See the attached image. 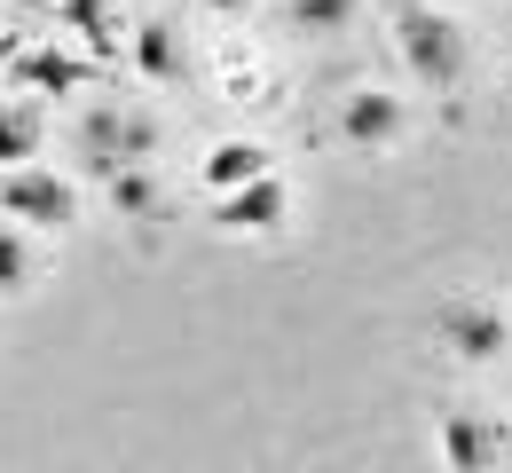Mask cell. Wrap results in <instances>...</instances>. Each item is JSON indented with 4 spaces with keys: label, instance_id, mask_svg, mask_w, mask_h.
<instances>
[{
    "label": "cell",
    "instance_id": "obj_1",
    "mask_svg": "<svg viewBox=\"0 0 512 473\" xmlns=\"http://www.w3.org/2000/svg\"><path fill=\"white\" fill-rule=\"evenodd\" d=\"M394 48H402L410 79H426L434 95H457V87H465V32H457L449 16H434L426 0H402V8H394Z\"/></svg>",
    "mask_w": 512,
    "mask_h": 473
},
{
    "label": "cell",
    "instance_id": "obj_2",
    "mask_svg": "<svg viewBox=\"0 0 512 473\" xmlns=\"http://www.w3.org/2000/svg\"><path fill=\"white\" fill-rule=\"evenodd\" d=\"M442 466L449 473H512V418L449 403L442 410Z\"/></svg>",
    "mask_w": 512,
    "mask_h": 473
},
{
    "label": "cell",
    "instance_id": "obj_3",
    "mask_svg": "<svg viewBox=\"0 0 512 473\" xmlns=\"http://www.w3.org/2000/svg\"><path fill=\"white\" fill-rule=\"evenodd\" d=\"M0 221H16V229H71L79 221V190L64 174H48V166H16V174H0Z\"/></svg>",
    "mask_w": 512,
    "mask_h": 473
},
{
    "label": "cell",
    "instance_id": "obj_4",
    "mask_svg": "<svg viewBox=\"0 0 512 473\" xmlns=\"http://www.w3.org/2000/svg\"><path fill=\"white\" fill-rule=\"evenodd\" d=\"M79 150H87V166H95V174H119V166H142V158L158 150V127H150L142 111L95 103V111L79 119Z\"/></svg>",
    "mask_w": 512,
    "mask_h": 473
},
{
    "label": "cell",
    "instance_id": "obj_5",
    "mask_svg": "<svg viewBox=\"0 0 512 473\" xmlns=\"http://www.w3.org/2000/svg\"><path fill=\"white\" fill-rule=\"evenodd\" d=\"M434 339H442L457 363H497L512 347V316L497 300H442L434 308Z\"/></svg>",
    "mask_w": 512,
    "mask_h": 473
},
{
    "label": "cell",
    "instance_id": "obj_6",
    "mask_svg": "<svg viewBox=\"0 0 512 473\" xmlns=\"http://www.w3.org/2000/svg\"><path fill=\"white\" fill-rule=\"evenodd\" d=\"M402 127H410V111L386 87H355L339 103V142H355V150H386V142H402Z\"/></svg>",
    "mask_w": 512,
    "mask_h": 473
},
{
    "label": "cell",
    "instance_id": "obj_7",
    "mask_svg": "<svg viewBox=\"0 0 512 473\" xmlns=\"http://www.w3.org/2000/svg\"><path fill=\"white\" fill-rule=\"evenodd\" d=\"M284 182L276 174H260L245 190H229V198L213 205V229H229V237H268V229H284Z\"/></svg>",
    "mask_w": 512,
    "mask_h": 473
},
{
    "label": "cell",
    "instance_id": "obj_8",
    "mask_svg": "<svg viewBox=\"0 0 512 473\" xmlns=\"http://www.w3.org/2000/svg\"><path fill=\"white\" fill-rule=\"evenodd\" d=\"M134 64H142V79H158V87H182L190 79V48H182L174 16H142L134 24Z\"/></svg>",
    "mask_w": 512,
    "mask_h": 473
},
{
    "label": "cell",
    "instance_id": "obj_9",
    "mask_svg": "<svg viewBox=\"0 0 512 473\" xmlns=\"http://www.w3.org/2000/svg\"><path fill=\"white\" fill-rule=\"evenodd\" d=\"M16 79L32 87V103H64V95H79L87 79H95V64L87 56H71V48H32V56H16Z\"/></svg>",
    "mask_w": 512,
    "mask_h": 473
},
{
    "label": "cell",
    "instance_id": "obj_10",
    "mask_svg": "<svg viewBox=\"0 0 512 473\" xmlns=\"http://www.w3.org/2000/svg\"><path fill=\"white\" fill-rule=\"evenodd\" d=\"M40 142H48V111L24 95V103H0V174L16 166H40Z\"/></svg>",
    "mask_w": 512,
    "mask_h": 473
},
{
    "label": "cell",
    "instance_id": "obj_11",
    "mask_svg": "<svg viewBox=\"0 0 512 473\" xmlns=\"http://www.w3.org/2000/svg\"><path fill=\"white\" fill-rule=\"evenodd\" d=\"M197 174H205V190H213V198H229V190H245V182L268 174V142H213Z\"/></svg>",
    "mask_w": 512,
    "mask_h": 473
},
{
    "label": "cell",
    "instance_id": "obj_12",
    "mask_svg": "<svg viewBox=\"0 0 512 473\" xmlns=\"http://www.w3.org/2000/svg\"><path fill=\"white\" fill-rule=\"evenodd\" d=\"M103 182H111V205H119L127 221H158V213H166V190H158L142 166H119V174H103Z\"/></svg>",
    "mask_w": 512,
    "mask_h": 473
},
{
    "label": "cell",
    "instance_id": "obj_13",
    "mask_svg": "<svg viewBox=\"0 0 512 473\" xmlns=\"http://www.w3.org/2000/svg\"><path fill=\"white\" fill-rule=\"evenodd\" d=\"M64 24L95 48V56H119V24H111V0H64Z\"/></svg>",
    "mask_w": 512,
    "mask_h": 473
},
{
    "label": "cell",
    "instance_id": "obj_14",
    "mask_svg": "<svg viewBox=\"0 0 512 473\" xmlns=\"http://www.w3.org/2000/svg\"><path fill=\"white\" fill-rule=\"evenodd\" d=\"M363 0H292V24L300 32H347Z\"/></svg>",
    "mask_w": 512,
    "mask_h": 473
},
{
    "label": "cell",
    "instance_id": "obj_15",
    "mask_svg": "<svg viewBox=\"0 0 512 473\" xmlns=\"http://www.w3.org/2000/svg\"><path fill=\"white\" fill-rule=\"evenodd\" d=\"M32 284V245L16 221H0V292H24Z\"/></svg>",
    "mask_w": 512,
    "mask_h": 473
},
{
    "label": "cell",
    "instance_id": "obj_16",
    "mask_svg": "<svg viewBox=\"0 0 512 473\" xmlns=\"http://www.w3.org/2000/svg\"><path fill=\"white\" fill-rule=\"evenodd\" d=\"M205 8H213V16H245L253 0H205Z\"/></svg>",
    "mask_w": 512,
    "mask_h": 473
}]
</instances>
